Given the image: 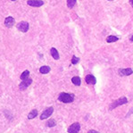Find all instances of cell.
Segmentation results:
<instances>
[{
  "instance_id": "e0dca14e",
  "label": "cell",
  "mask_w": 133,
  "mask_h": 133,
  "mask_svg": "<svg viewBox=\"0 0 133 133\" xmlns=\"http://www.w3.org/2000/svg\"><path fill=\"white\" fill-rule=\"evenodd\" d=\"M76 1L77 0H67V6L69 8L74 7V5H76Z\"/></svg>"
},
{
  "instance_id": "44dd1931",
  "label": "cell",
  "mask_w": 133,
  "mask_h": 133,
  "mask_svg": "<svg viewBox=\"0 0 133 133\" xmlns=\"http://www.w3.org/2000/svg\"><path fill=\"white\" fill-rule=\"evenodd\" d=\"M130 4L131 5V6L133 7V0H130Z\"/></svg>"
},
{
  "instance_id": "ffe728a7",
  "label": "cell",
  "mask_w": 133,
  "mask_h": 133,
  "mask_svg": "<svg viewBox=\"0 0 133 133\" xmlns=\"http://www.w3.org/2000/svg\"><path fill=\"white\" fill-rule=\"evenodd\" d=\"M88 133H99V132L96 131V130H89V132Z\"/></svg>"
},
{
  "instance_id": "5bb4252c",
  "label": "cell",
  "mask_w": 133,
  "mask_h": 133,
  "mask_svg": "<svg viewBox=\"0 0 133 133\" xmlns=\"http://www.w3.org/2000/svg\"><path fill=\"white\" fill-rule=\"evenodd\" d=\"M71 82H72L74 85H76V86H81V78H79V76H75V77H73L72 79H71Z\"/></svg>"
},
{
  "instance_id": "7a4b0ae2",
  "label": "cell",
  "mask_w": 133,
  "mask_h": 133,
  "mask_svg": "<svg viewBox=\"0 0 133 133\" xmlns=\"http://www.w3.org/2000/svg\"><path fill=\"white\" fill-rule=\"evenodd\" d=\"M127 102H128V99H127V97H122L119 98V99L115 100V101H114L112 104H111V105H110V108H109V109L112 110V109H114V108L117 107V106L124 105V104H126Z\"/></svg>"
},
{
  "instance_id": "277c9868",
  "label": "cell",
  "mask_w": 133,
  "mask_h": 133,
  "mask_svg": "<svg viewBox=\"0 0 133 133\" xmlns=\"http://www.w3.org/2000/svg\"><path fill=\"white\" fill-rule=\"evenodd\" d=\"M81 130V124L79 122H74L68 128L69 133H78Z\"/></svg>"
},
{
  "instance_id": "30bf717a",
  "label": "cell",
  "mask_w": 133,
  "mask_h": 133,
  "mask_svg": "<svg viewBox=\"0 0 133 133\" xmlns=\"http://www.w3.org/2000/svg\"><path fill=\"white\" fill-rule=\"evenodd\" d=\"M133 72L132 69L130 68H126V69H120L119 73L122 76H129V75H131Z\"/></svg>"
},
{
  "instance_id": "d6986e66",
  "label": "cell",
  "mask_w": 133,
  "mask_h": 133,
  "mask_svg": "<svg viewBox=\"0 0 133 133\" xmlns=\"http://www.w3.org/2000/svg\"><path fill=\"white\" fill-rule=\"evenodd\" d=\"M79 62V58L77 56H73L72 59H71V63L72 64H76V63H78Z\"/></svg>"
},
{
  "instance_id": "5b68a950",
  "label": "cell",
  "mask_w": 133,
  "mask_h": 133,
  "mask_svg": "<svg viewBox=\"0 0 133 133\" xmlns=\"http://www.w3.org/2000/svg\"><path fill=\"white\" fill-rule=\"evenodd\" d=\"M17 28L20 31L22 32H27L29 30V28H30V25L27 22H21L17 24Z\"/></svg>"
},
{
  "instance_id": "ac0fdd59",
  "label": "cell",
  "mask_w": 133,
  "mask_h": 133,
  "mask_svg": "<svg viewBox=\"0 0 133 133\" xmlns=\"http://www.w3.org/2000/svg\"><path fill=\"white\" fill-rule=\"evenodd\" d=\"M56 120L52 119V120H49L48 122V127H49V128H52V127L56 126Z\"/></svg>"
},
{
  "instance_id": "2e32d148",
  "label": "cell",
  "mask_w": 133,
  "mask_h": 133,
  "mask_svg": "<svg viewBox=\"0 0 133 133\" xmlns=\"http://www.w3.org/2000/svg\"><path fill=\"white\" fill-rule=\"evenodd\" d=\"M29 76H30V71H29L28 70L24 71L22 73V75H21V79H22V81H24V79H28Z\"/></svg>"
},
{
  "instance_id": "cb8c5ba5",
  "label": "cell",
  "mask_w": 133,
  "mask_h": 133,
  "mask_svg": "<svg viewBox=\"0 0 133 133\" xmlns=\"http://www.w3.org/2000/svg\"><path fill=\"white\" fill-rule=\"evenodd\" d=\"M11 1H15V0H11Z\"/></svg>"
},
{
  "instance_id": "8fae6325",
  "label": "cell",
  "mask_w": 133,
  "mask_h": 133,
  "mask_svg": "<svg viewBox=\"0 0 133 133\" xmlns=\"http://www.w3.org/2000/svg\"><path fill=\"white\" fill-rule=\"evenodd\" d=\"M50 53H51V56H53V58H54L55 60H58L59 59V53H58V51L56 50V48H52L50 49Z\"/></svg>"
},
{
  "instance_id": "ba28073f",
  "label": "cell",
  "mask_w": 133,
  "mask_h": 133,
  "mask_svg": "<svg viewBox=\"0 0 133 133\" xmlns=\"http://www.w3.org/2000/svg\"><path fill=\"white\" fill-rule=\"evenodd\" d=\"M85 81L87 84H89V85H95L97 83V79H96V77L93 76L91 74H89L87 75L85 78Z\"/></svg>"
},
{
  "instance_id": "3957f363",
  "label": "cell",
  "mask_w": 133,
  "mask_h": 133,
  "mask_svg": "<svg viewBox=\"0 0 133 133\" xmlns=\"http://www.w3.org/2000/svg\"><path fill=\"white\" fill-rule=\"evenodd\" d=\"M53 112H54V107L50 106V107L46 108V109L41 114V115H40V120H45V119H46V118H48L50 115H52Z\"/></svg>"
},
{
  "instance_id": "9a60e30c",
  "label": "cell",
  "mask_w": 133,
  "mask_h": 133,
  "mask_svg": "<svg viewBox=\"0 0 133 133\" xmlns=\"http://www.w3.org/2000/svg\"><path fill=\"white\" fill-rule=\"evenodd\" d=\"M118 39H119V38L111 35V36H108L107 38H106V42H107V43H112V42L117 41Z\"/></svg>"
},
{
  "instance_id": "6da1fadb",
  "label": "cell",
  "mask_w": 133,
  "mask_h": 133,
  "mask_svg": "<svg viewBox=\"0 0 133 133\" xmlns=\"http://www.w3.org/2000/svg\"><path fill=\"white\" fill-rule=\"evenodd\" d=\"M58 100L63 103H71L74 100V95L71 93H65V92H62L60 93L58 97Z\"/></svg>"
},
{
  "instance_id": "9c48e42d",
  "label": "cell",
  "mask_w": 133,
  "mask_h": 133,
  "mask_svg": "<svg viewBox=\"0 0 133 133\" xmlns=\"http://www.w3.org/2000/svg\"><path fill=\"white\" fill-rule=\"evenodd\" d=\"M14 22H15V20H14L13 17L9 16V17L5 18V25L6 26L7 28H12L14 25Z\"/></svg>"
},
{
  "instance_id": "8992f818",
  "label": "cell",
  "mask_w": 133,
  "mask_h": 133,
  "mask_svg": "<svg viewBox=\"0 0 133 133\" xmlns=\"http://www.w3.org/2000/svg\"><path fill=\"white\" fill-rule=\"evenodd\" d=\"M32 83V79H30V78H28V79H24V81H22L21 83H20L19 85V88L21 90H25L26 89L30 86V84Z\"/></svg>"
},
{
  "instance_id": "7c38bea8",
  "label": "cell",
  "mask_w": 133,
  "mask_h": 133,
  "mask_svg": "<svg viewBox=\"0 0 133 133\" xmlns=\"http://www.w3.org/2000/svg\"><path fill=\"white\" fill-rule=\"evenodd\" d=\"M38 110H36V109L31 110V112H30V114H28V119L29 120L34 119V118L37 117V115H38Z\"/></svg>"
},
{
  "instance_id": "4fadbf2b",
  "label": "cell",
  "mask_w": 133,
  "mask_h": 133,
  "mask_svg": "<svg viewBox=\"0 0 133 133\" xmlns=\"http://www.w3.org/2000/svg\"><path fill=\"white\" fill-rule=\"evenodd\" d=\"M50 70H51V68L49 66H41L40 67V69H39V71H40V73H42V74H46V73H48V72H50Z\"/></svg>"
},
{
  "instance_id": "52a82bcc",
  "label": "cell",
  "mask_w": 133,
  "mask_h": 133,
  "mask_svg": "<svg viewBox=\"0 0 133 133\" xmlns=\"http://www.w3.org/2000/svg\"><path fill=\"white\" fill-rule=\"evenodd\" d=\"M27 4L30 6L33 7H40L44 5V2L42 0H29L27 2Z\"/></svg>"
},
{
  "instance_id": "7402d4cb",
  "label": "cell",
  "mask_w": 133,
  "mask_h": 133,
  "mask_svg": "<svg viewBox=\"0 0 133 133\" xmlns=\"http://www.w3.org/2000/svg\"><path fill=\"white\" fill-rule=\"evenodd\" d=\"M130 41H132V42H133V35H131V36H130Z\"/></svg>"
},
{
  "instance_id": "603a6c76",
  "label": "cell",
  "mask_w": 133,
  "mask_h": 133,
  "mask_svg": "<svg viewBox=\"0 0 133 133\" xmlns=\"http://www.w3.org/2000/svg\"><path fill=\"white\" fill-rule=\"evenodd\" d=\"M108 1H114V0H108Z\"/></svg>"
}]
</instances>
